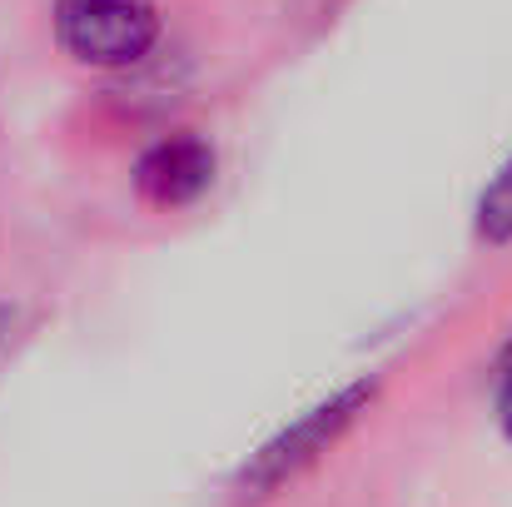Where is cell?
Wrapping results in <instances>:
<instances>
[{
  "instance_id": "1",
  "label": "cell",
  "mask_w": 512,
  "mask_h": 507,
  "mask_svg": "<svg viewBox=\"0 0 512 507\" xmlns=\"http://www.w3.org/2000/svg\"><path fill=\"white\" fill-rule=\"evenodd\" d=\"M373 393H378V383L373 378H358V383H343L339 393H329L324 403H314L309 413H299L284 433H274L249 463H244V473H239V498H269V493H279L289 478H299L304 468H314L334 443H339L343 433L358 423V413L373 403Z\"/></svg>"
},
{
  "instance_id": "2",
  "label": "cell",
  "mask_w": 512,
  "mask_h": 507,
  "mask_svg": "<svg viewBox=\"0 0 512 507\" xmlns=\"http://www.w3.org/2000/svg\"><path fill=\"white\" fill-rule=\"evenodd\" d=\"M55 40L90 70H130L160 45V10L150 0H60Z\"/></svg>"
},
{
  "instance_id": "3",
  "label": "cell",
  "mask_w": 512,
  "mask_h": 507,
  "mask_svg": "<svg viewBox=\"0 0 512 507\" xmlns=\"http://www.w3.org/2000/svg\"><path fill=\"white\" fill-rule=\"evenodd\" d=\"M214 169H219V155H214V145L204 135L174 130V135H160L135 160V189L155 209H189L194 199L209 194Z\"/></svg>"
},
{
  "instance_id": "4",
  "label": "cell",
  "mask_w": 512,
  "mask_h": 507,
  "mask_svg": "<svg viewBox=\"0 0 512 507\" xmlns=\"http://www.w3.org/2000/svg\"><path fill=\"white\" fill-rule=\"evenodd\" d=\"M473 239L483 249H512V155L498 165V174L483 184L473 204Z\"/></svg>"
},
{
  "instance_id": "5",
  "label": "cell",
  "mask_w": 512,
  "mask_h": 507,
  "mask_svg": "<svg viewBox=\"0 0 512 507\" xmlns=\"http://www.w3.org/2000/svg\"><path fill=\"white\" fill-rule=\"evenodd\" d=\"M498 428L512 443V358H503V373H498Z\"/></svg>"
},
{
  "instance_id": "6",
  "label": "cell",
  "mask_w": 512,
  "mask_h": 507,
  "mask_svg": "<svg viewBox=\"0 0 512 507\" xmlns=\"http://www.w3.org/2000/svg\"><path fill=\"white\" fill-rule=\"evenodd\" d=\"M503 358H512V338H508V348H503Z\"/></svg>"
}]
</instances>
